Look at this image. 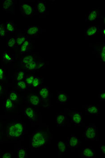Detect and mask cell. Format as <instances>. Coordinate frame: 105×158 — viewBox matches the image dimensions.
I'll return each mask as SVG.
<instances>
[{
    "label": "cell",
    "instance_id": "cell-29",
    "mask_svg": "<svg viewBox=\"0 0 105 158\" xmlns=\"http://www.w3.org/2000/svg\"><path fill=\"white\" fill-rule=\"evenodd\" d=\"M43 79H41V77L35 76V78L34 79L33 81L31 87L37 88L40 86L42 82Z\"/></svg>",
    "mask_w": 105,
    "mask_h": 158
},
{
    "label": "cell",
    "instance_id": "cell-1",
    "mask_svg": "<svg viewBox=\"0 0 105 158\" xmlns=\"http://www.w3.org/2000/svg\"><path fill=\"white\" fill-rule=\"evenodd\" d=\"M49 136L45 130H37L32 134L30 140V146L32 149H38L46 144Z\"/></svg>",
    "mask_w": 105,
    "mask_h": 158
},
{
    "label": "cell",
    "instance_id": "cell-43",
    "mask_svg": "<svg viewBox=\"0 0 105 158\" xmlns=\"http://www.w3.org/2000/svg\"><path fill=\"white\" fill-rule=\"evenodd\" d=\"M103 24L105 25V17H103Z\"/></svg>",
    "mask_w": 105,
    "mask_h": 158
},
{
    "label": "cell",
    "instance_id": "cell-16",
    "mask_svg": "<svg viewBox=\"0 0 105 158\" xmlns=\"http://www.w3.org/2000/svg\"><path fill=\"white\" fill-rule=\"evenodd\" d=\"M14 59L15 56L10 54V52L5 51L2 55V61L6 64H10L14 61Z\"/></svg>",
    "mask_w": 105,
    "mask_h": 158
},
{
    "label": "cell",
    "instance_id": "cell-37",
    "mask_svg": "<svg viewBox=\"0 0 105 158\" xmlns=\"http://www.w3.org/2000/svg\"><path fill=\"white\" fill-rule=\"evenodd\" d=\"M6 75L5 69L0 68V80H2Z\"/></svg>",
    "mask_w": 105,
    "mask_h": 158
},
{
    "label": "cell",
    "instance_id": "cell-22",
    "mask_svg": "<svg viewBox=\"0 0 105 158\" xmlns=\"http://www.w3.org/2000/svg\"><path fill=\"white\" fill-rule=\"evenodd\" d=\"M97 54L99 56L100 60L105 64V45L103 44L97 50Z\"/></svg>",
    "mask_w": 105,
    "mask_h": 158
},
{
    "label": "cell",
    "instance_id": "cell-18",
    "mask_svg": "<svg viewBox=\"0 0 105 158\" xmlns=\"http://www.w3.org/2000/svg\"><path fill=\"white\" fill-rule=\"evenodd\" d=\"M69 98L68 95L64 91L59 92L57 94V102L61 104H65L67 103Z\"/></svg>",
    "mask_w": 105,
    "mask_h": 158
},
{
    "label": "cell",
    "instance_id": "cell-30",
    "mask_svg": "<svg viewBox=\"0 0 105 158\" xmlns=\"http://www.w3.org/2000/svg\"><path fill=\"white\" fill-rule=\"evenodd\" d=\"M6 46L8 47H16V37H11L7 41Z\"/></svg>",
    "mask_w": 105,
    "mask_h": 158
},
{
    "label": "cell",
    "instance_id": "cell-34",
    "mask_svg": "<svg viewBox=\"0 0 105 158\" xmlns=\"http://www.w3.org/2000/svg\"><path fill=\"white\" fill-rule=\"evenodd\" d=\"M35 76H27L24 78V81L28 86L31 87L35 78Z\"/></svg>",
    "mask_w": 105,
    "mask_h": 158
},
{
    "label": "cell",
    "instance_id": "cell-13",
    "mask_svg": "<svg viewBox=\"0 0 105 158\" xmlns=\"http://www.w3.org/2000/svg\"><path fill=\"white\" fill-rule=\"evenodd\" d=\"M27 102L33 106H37L41 102L40 97L37 94H30L27 97Z\"/></svg>",
    "mask_w": 105,
    "mask_h": 158
},
{
    "label": "cell",
    "instance_id": "cell-38",
    "mask_svg": "<svg viewBox=\"0 0 105 158\" xmlns=\"http://www.w3.org/2000/svg\"><path fill=\"white\" fill-rule=\"evenodd\" d=\"M12 153L11 152H7L4 153L3 155L2 158H10L12 157Z\"/></svg>",
    "mask_w": 105,
    "mask_h": 158
},
{
    "label": "cell",
    "instance_id": "cell-26",
    "mask_svg": "<svg viewBox=\"0 0 105 158\" xmlns=\"http://www.w3.org/2000/svg\"><path fill=\"white\" fill-rule=\"evenodd\" d=\"M28 40V36L26 35L19 36L16 37V47L20 46L24 42Z\"/></svg>",
    "mask_w": 105,
    "mask_h": 158
},
{
    "label": "cell",
    "instance_id": "cell-40",
    "mask_svg": "<svg viewBox=\"0 0 105 158\" xmlns=\"http://www.w3.org/2000/svg\"><path fill=\"white\" fill-rule=\"evenodd\" d=\"M100 152H102L103 155H105V146L103 145H100Z\"/></svg>",
    "mask_w": 105,
    "mask_h": 158
},
{
    "label": "cell",
    "instance_id": "cell-27",
    "mask_svg": "<svg viewBox=\"0 0 105 158\" xmlns=\"http://www.w3.org/2000/svg\"><path fill=\"white\" fill-rule=\"evenodd\" d=\"M6 29L7 32L13 33L15 31V26L14 22L11 21H7L6 22Z\"/></svg>",
    "mask_w": 105,
    "mask_h": 158
},
{
    "label": "cell",
    "instance_id": "cell-4",
    "mask_svg": "<svg viewBox=\"0 0 105 158\" xmlns=\"http://www.w3.org/2000/svg\"><path fill=\"white\" fill-rule=\"evenodd\" d=\"M21 15L25 18L32 17L35 15V10L32 5L28 3L24 2L21 4L19 7Z\"/></svg>",
    "mask_w": 105,
    "mask_h": 158
},
{
    "label": "cell",
    "instance_id": "cell-7",
    "mask_svg": "<svg viewBox=\"0 0 105 158\" xmlns=\"http://www.w3.org/2000/svg\"><path fill=\"white\" fill-rule=\"evenodd\" d=\"M68 147L69 148H78L81 146L80 139L75 135H72L68 138L67 142Z\"/></svg>",
    "mask_w": 105,
    "mask_h": 158
},
{
    "label": "cell",
    "instance_id": "cell-6",
    "mask_svg": "<svg viewBox=\"0 0 105 158\" xmlns=\"http://www.w3.org/2000/svg\"><path fill=\"white\" fill-rule=\"evenodd\" d=\"M79 156L80 158L96 157L95 151L92 147H85L79 151Z\"/></svg>",
    "mask_w": 105,
    "mask_h": 158
},
{
    "label": "cell",
    "instance_id": "cell-32",
    "mask_svg": "<svg viewBox=\"0 0 105 158\" xmlns=\"http://www.w3.org/2000/svg\"><path fill=\"white\" fill-rule=\"evenodd\" d=\"M7 31L3 22H0V36L2 38H5L6 35Z\"/></svg>",
    "mask_w": 105,
    "mask_h": 158
},
{
    "label": "cell",
    "instance_id": "cell-15",
    "mask_svg": "<svg viewBox=\"0 0 105 158\" xmlns=\"http://www.w3.org/2000/svg\"><path fill=\"white\" fill-rule=\"evenodd\" d=\"M31 40H27L20 46V53L21 54H27L31 51Z\"/></svg>",
    "mask_w": 105,
    "mask_h": 158
},
{
    "label": "cell",
    "instance_id": "cell-42",
    "mask_svg": "<svg viewBox=\"0 0 105 158\" xmlns=\"http://www.w3.org/2000/svg\"><path fill=\"white\" fill-rule=\"evenodd\" d=\"M102 34L103 35V37H105V28L103 29V31H102Z\"/></svg>",
    "mask_w": 105,
    "mask_h": 158
},
{
    "label": "cell",
    "instance_id": "cell-20",
    "mask_svg": "<svg viewBox=\"0 0 105 158\" xmlns=\"http://www.w3.org/2000/svg\"><path fill=\"white\" fill-rule=\"evenodd\" d=\"M38 61H34L30 62L28 64L22 65V67H23L27 72H34L37 70V65Z\"/></svg>",
    "mask_w": 105,
    "mask_h": 158
},
{
    "label": "cell",
    "instance_id": "cell-17",
    "mask_svg": "<svg viewBox=\"0 0 105 158\" xmlns=\"http://www.w3.org/2000/svg\"><path fill=\"white\" fill-rule=\"evenodd\" d=\"M67 148L68 146L67 142L63 141H58L57 144V151L58 155H65Z\"/></svg>",
    "mask_w": 105,
    "mask_h": 158
},
{
    "label": "cell",
    "instance_id": "cell-35",
    "mask_svg": "<svg viewBox=\"0 0 105 158\" xmlns=\"http://www.w3.org/2000/svg\"><path fill=\"white\" fill-rule=\"evenodd\" d=\"M24 72L23 70L19 71L17 73V77H16V81H22L24 79Z\"/></svg>",
    "mask_w": 105,
    "mask_h": 158
},
{
    "label": "cell",
    "instance_id": "cell-5",
    "mask_svg": "<svg viewBox=\"0 0 105 158\" xmlns=\"http://www.w3.org/2000/svg\"><path fill=\"white\" fill-rule=\"evenodd\" d=\"M39 95L40 97L41 102L45 103L50 98V92L48 87L41 86L39 90Z\"/></svg>",
    "mask_w": 105,
    "mask_h": 158
},
{
    "label": "cell",
    "instance_id": "cell-24",
    "mask_svg": "<svg viewBox=\"0 0 105 158\" xmlns=\"http://www.w3.org/2000/svg\"><path fill=\"white\" fill-rule=\"evenodd\" d=\"M35 60V56L33 54H28L23 56L21 59V66L28 64Z\"/></svg>",
    "mask_w": 105,
    "mask_h": 158
},
{
    "label": "cell",
    "instance_id": "cell-25",
    "mask_svg": "<svg viewBox=\"0 0 105 158\" xmlns=\"http://www.w3.org/2000/svg\"><path fill=\"white\" fill-rule=\"evenodd\" d=\"M3 107L6 110H12L14 108L13 101L10 100L9 98H7L5 102H4Z\"/></svg>",
    "mask_w": 105,
    "mask_h": 158
},
{
    "label": "cell",
    "instance_id": "cell-8",
    "mask_svg": "<svg viewBox=\"0 0 105 158\" xmlns=\"http://www.w3.org/2000/svg\"><path fill=\"white\" fill-rule=\"evenodd\" d=\"M3 10L7 12L15 14V3L14 0L3 1Z\"/></svg>",
    "mask_w": 105,
    "mask_h": 158
},
{
    "label": "cell",
    "instance_id": "cell-36",
    "mask_svg": "<svg viewBox=\"0 0 105 158\" xmlns=\"http://www.w3.org/2000/svg\"><path fill=\"white\" fill-rule=\"evenodd\" d=\"M99 98L101 101H105V90H101L100 91L99 94Z\"/></svg>",
    "mask_w": 105,
    "mask_h": 158
},
{
    "label": "cell",
    "instance_id": "cell-12",
    "mask_svg": "<svg viewBox=\"0 0 105 158\" xmlns=\"http://www.w3.org/2000/svg\"><path fill=\"white\" fill-rule=\"evenodd\" d=\"M85 112L89 115H99L100 114V106L99 105H90L85 108Z\"/></svg>",
    "mask_w": 105,
    "mask_h": 158
},
{
    "label": "cell",
    "instance_id": "cell-23",
    "mask_svg": "<svg viewBox=\"0 0 105 158\" xmlns=\"http://www.w3.org/2000/svg\"><path fill=\"white\" fill-rule=\"evenodd\" d=\"M66 119V116L64 114H60L55 116V121L58 126H63Z\"/></svg>",
    "mask_w": 105,
    "mask_h": 158
},
{
    "label": "cell",
    "instance_id": "cell-3",
    "mask_svg": "<svg viewBox=\"0 0 105 158\" xmlns=\"http://www.w3.org/2000/svg\"><path fill=\"white\" fill-rule=\"evenodd\" d=\"M97 126L96 125L92 123L86 127L82 135L86 140L94 141L97 140Z\"/></svg>",
    "mask_w": 105,
    "mask_h": 158
},
{
    "label": "cell",
    "instance_id": "cell-11",
    "mask_svg": "<svg viewBox=\"0 0 105 158\" xmlns=\"http://www.w3.org/2000/svg\"><path fill=\"white\" fill-rule=\"evenodd\" d=\"M99 25H93L88 26L84 31V35L86 36H94L100 33Z\"/></svg>",
    "mask_w": 105,
    "mask_h": 158
},
{
    "label": "cell",
    "instance_id": "cell-33",
    "mask_svg": "<svg viewBox=\"0 0 105 158\" xmlns=\"http://www.w3.org/2000/svg\"><path fill=\"white\" fill-rule=\"evenodd\" d=\"M10 100L14 102H16L17 101L18 96L17 92L15 91H11L9 93L8 97Z\"/></svg>",
    "mask_w": 105,
    "mask_h": 158
},
{
    "label": "cell",
    "instance_id": "cell-2",
    "mask_svg": "<svg viewBox=\"0 0 105 158\" xmlns=\"http://www.w3.org/2000/svg\"><path fill=\"white\" fill-rule=\"evenodd\" d=\"M24 125L22 122H15L8 126L6 131L8 138H18L23 135L24 132Z\"/></svg>",
    "mask_w": 105,
    "mask_h": 158
},
{
    "label": "cell",
    "instance_id": "cell-31",
    "mask_svg": "<svg viewBox=\"0 0 105 158\" xmlns=\"http://www.w3.org/2000/svg\"><path fill=\"white\" fill-rule=\"evenodd\" d=\"M17 85L18 88L20 89L21 90H25L28 89V86L25 83L24 80L22 81H18L17 82Z\"/></svg>",
    "mask_w": 105,
    "mask_h": 158
},
{
    "label": "cell",
    "instance_id": "cell-21",
    "mask_svg": "<svg viewBox=\"0 0 105 158\" xmlns=\"http://www.w3.org/2000/svg\"><path fill=\"white\" fill-rule=\"evenodd\" d=\"M99 13L97 10H93L89 11L86 15L85 21L90 22L96 20L97 18H99Z\"/></svg>",
    "mask_w": 105,
    "mask_h": 158
},
{
    "label": "cell",
    "instance_id": "cell-10",
    "mask_svg": "<svg viewBox=\"0 0 105 158\" xmlns=\"http://www.w3.org/2000/svg\"><path fill=\"white\" fill-rule=\"evenodd\" d=\"M41 31V29L38 25H33V26H29L26 30H25V34L26 35L30 36H36L39 34H40Z\"/></svg>",
    "mask_w": 105,
    "mask_h": 158
},
{
    "label": "cell",
    "instance_id": "cell-39",
    "mask_svg": "<svg viewBox=\"0 0 105 158\" xmlns=\"http://www.w3.org/2000/svg\"><path fill=\"white\" fill-rule=\"evenodd\" d=\"M45 66V64L44 62H38L37 65V69H41V68H44Z\"/></svg>",
    "mask_w": 105,
    "mask_h": 158
},
{
    "label": "cell",
    "instance_id": "cell-9",
    "mask_svg": "<svg viewBox=\"0 0 105 158\" xmlns=\"http://www.w3.org/2000/svg\"><path fill=\"white\" fill-rule=\"evenodd\" d=\"M71 122L76 126H80L83 123V116L81 113L74 111L70 114Z\"/></svg>",
    "mask_w": 105,
    "mask_h": 158
},
{
    "label": "cell",
    "instance_id": "cell-14",
    "mask_svg": "<svg viewBox=\"0 0 105 158\" xmlns=\"http://www.w3.org/2000/svg\"><path fill=\"white\" fill-rule=\"evenodd\" d=\"M24 114L32 122L36 120V114L34 110L31 106L25 108Z\"/></svg>",
    "mask_w": 105,
    "mask_h": 158
},
{
    "label": "cell",
    "instance_id": "cell-28",
    "mask_svg": "<svg viewBox=\"0 0 105 158\" xmlns=\"http://www.w3.org/2000/svg\"><path fill=\"white\" fill-rule=\"evenodd\" d=\"M17 157L19 158H25L27 157V153L25 148H19L18 149Z\"/></svg>",
    "mask_w": 105,
    "mask_h": 158
},
{
    "label": "cell",
    "instance_id": "cell-19",
    "mask_svg": "<svg viewBox=\"0 0 105 158\" xmlns=\"http://www.w3.org/2000/svg\"><path fill=\"white\" fill-rule=\"evenodd\" d=\"M36 10L40 14H44L46 12L47 6L45 1H38L37 3Z\"/></svg>",
    "mask_w": 105,
    "mask_h": 158
},
{
    "label": "cell",
    "instance_id": "cell-41",
    "mask_svg": "<svg viewBox=\"0 0 105 158\" xmlns=\"http://www.w3.org/2000/svg\"><path fill=\"white\" fill-rule=\"evenodd\" d=\"M3 92V85L2 84H0V96L2 93Z\"/></svg>",
    "mask_w": 105,
    "mask_h": 158
}]
</instances>
